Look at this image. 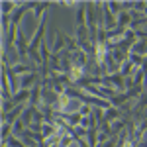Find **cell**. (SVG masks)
<instances>
[{"label":"cell","instance_id":"6da1fadb","mask_svg":"<svg viewBox=\"0 0 147 147\" xmlns=\"http://www.w3.org/2000/svg\"><path fill=\"white\" fill-rule=\"evenodd\" d=\"M16 51H18V59L20 61H24L26 57H28V51H30V43L26 41V37H24V34L20 32V35H18V39H16Z\"/></svg>","mask_w":147,"mask_h":147},{"label":"cell","instance_id":"7a4b0ae2","mask_svg":"<svg viewBox=\"0 0 147 147\" xmlns=\"http://www.w3.org/2000/svg\"><path fill=\"white\" fill-rule=\"evenodd\" d=\"M37 75L39 73H30V75L20 77V90H32L37 82Z\"/></svg>","mask_w":147,"mask_h":147},{"label":"cell","instance_id":"3957f363","mask_svg":"<svg viewBox=\"0 0 147 147\" xmlns=\"http://www.w3.org/2000/svg\"><path fill=\"white\" fill-rule=\"evenodd\" d=\"M118 120H122V110L120 108H108L106 112H104V122H108V124H112V122H118Z\"/></svg>","mask_w":147,"mask_h":147},{"label":"cell","instance_id":"277c9868","mask_svg":"<svg viewBox=\"0 0 147 147\" xmlns=\"http://www.w3.org/2000/svg\"><path fill=\"white\" fill-rule=\"evenodd\" d=\"M49 6H51V2H37V4H35V8H34V16L37 18V22L45 18V10L49 8Z\"/></svg>","mask_w":147,"mask_h":147},{"label":"cell","instance_id":"5b68a950","mask_svg":"<svg viewBox=\"0 0 147 147\" xmlns=\"http://www.w3.org/2000/svg\"><path fill=\"white\" fill-rule=\"evenodd\" d=\"M75 141H77V139L71 136V134H65V136H61V139H59L57 145H59V147H73V145H75Z\"/></svg>","mask_w":147,"mask_h":147},{"label":"cell","instance_id":"8992f818","mask_svg":"<svg viewBox=\"0 0 147 147\" xmlns=\"http://www.w3.org/2000/svg\"><path fill=\"white\" fill-rule=\"evenodd\" d=\"M118 141H120V139H118V136H112L108 141H106V143H100L98 147H118Z\"/></svg>","mask_w":147,"mask_h":147}]
</instances>
